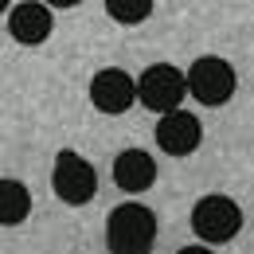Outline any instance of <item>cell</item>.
<instances>
[{"instance_id": "cell-3", "label": "cell", "mask_w": 254, "mask_h": 254, "mask_svg": "<svg viewBox=\"0 0 254 254\" xmlns=\"http://www.w3.org/2000/svg\"><path fill=\"white\" fill-rule=\"evenodd\" d=\"M191 231L211 247V243H231L243 231V207L231 195H203L191 207Z\"/></svg>"}, {"instance_id": "cell-6", "label": "cell", "mask_w": 254, "mask_h": 254, "mask_svg": "<svg viewBox=\"0 0 254 254\" xmlns=\"http://www.w3.org/2000/svg\"><path fill=\"white\" fill-rule=\"evenodd\" d=\"M90 102L102 114H126L137 102V78H129L122 66H102L90 78Z\"/></svg>"}, {"instance_id": "cell-13", "label": "cell", "mask_w": 254, "mask_h": 254, "mask_svg": "<svg viewBox=\"0 0 254 254\" xmlns=\"http://www.w3.org/2000/svg\"><path fill=\"white\" fill-rule=\"evenodd\" d=\"M47 8H74V4H82V0H43Z\"/></svg>"}, {"instance_id": "cell-12", "label": "cell", "mask_w": 254, "mask_h": 254, "mask_svg": "<svg viewBox=\"0 0 254 254\" xmlns=\"http://www.w3.org/2000/svg\"><path fill=\"white\" fill-rule=\"evenodd\" d=\"M176 254H215L207 243H199V247H184V251H176Z\"/></svg>"}, {"instance_id": "cell-8", "label": "cell", "mask_w": 254, "mask_h": 254, "mask_svg": "<svg viewBox=\"0 0 254 254\" xmlns=\"http://www.w3.org/2000/svg\"><path fill=\"white\" fill-rule=\"evenodd\" d=\"M8 32L24 47H39V43H47V35L55 32V16H51V8L43 0H24L8 16Z\"/></svg>"}, {"instance_id": "cell-10", "label": "cell", "mask_w": 254, "mask_h": 254, "mask_svg": "<svg viewBox=\"0 0 254 254\" xmlns=\"http://www.w3.org/2000/svg\"><path fill=\"white\" fill-rule=\"evenodd\" d=\"M32 215V191L24 180H0V227H16Z\"/></svg>"}, {"instance_id": "cell-7", "label": "cell", "mask_w": 254, "mask_h": 254, "mask_svg": "<svg viewBox=\"0 0 254 254\" xmlns=\"http://www.w3.org/2000/svg\"><path fill=\"white\" fill-rule=\"evenodd\" d=\"M199 141H203V126L191 118L188 110H172V114H164L157 126V145L160 153H168V157H188L199 149Z\"/></svg>"}, {"instance_id": "cell-9", "label": "cell", "mask_w": 254, "mask_h": 254, "mask_svg": "<svg viewBox=\"0 0 254 254\" xmlns=\"http://www.w3.org/2000/svg\"><path fill=\"white\" fill-rule=\"evenodd\" d=\"M153 180H157V160L149 157L145 149L118 153V160H114V184L122 191H145V188H153Z\"/></svg>"}, {"instance_id": "cell-4", "label": "cell", "mask_w": 254, "mask_h": 254, "mask_svg": "<svg viewBox=\"0 0 254 254\" xmlns=\"http://www.w3.org/2000/svg\"><path fill=\"white\" fill-rule=\"evenodd\" d=\"M184 78H188V94L195 98V102H203V106H223V102H231L235 86H239L235 66L227 63V59H219V55H199Z\"/></svg>"}, {"instance_id": "cell-2", "label": "cell", "mask_w": 254, "mask_h": 254, "mask_svg": "<svg viewBox=\"0 0 254 254\" xmlns=\"http://www.w3.org/2000/svg\"><path fill=\"white\" fill-rule=\"evenodd\" d=\"M184 98H188V78H184L172 63H153L141 78H137V102L149 106V110L160 114V118L172 114V110H180Z\"/></svg>"}, {"instance_id": "cell-1", "label": "cell", "mask_w": 254, "mask_h": 254, "mask_svg": "<svg viewBox=\"0 0 254 254\" xmlns=\"http://www.w3.org/2000/svg\"><path fill=\"white\" fill-rule=\"evenodd\" d=\"M157 243V215L153 207L129 199L118 203L106 219V247L110 254H149Z\"/></svg>"}, {"instance_id": "cell-14", "label": "cell", "mask_w": 254, "mask_h": 254, "mask_svg": "<svg viewBox=\"0 0 254 254\" xmlns=\"http://www.w3.org/2000/svg\"><path fill=\"white\" fill-rule=\"evenodd\" d=\"M8 4H12V0H0V12H4V8H8Z\"/></svg>"}, {"instance_id": "cell-11", "label": "cell", "mask_w": 254, "mask_h": 254, "mask_svg": "<svg viewBox=\"0 0 254 254\" xmlns=\"http://www.w3.org/2000/svg\"><path fill=\"white\" fill-rule=\"evenodd\" d=\"M106 12L118 24H145L153 16V0H106Z\"/></svg>"}, {"instance_id": "cell-5", "label": "cell", "mask_w": 254, "mask_h": 254, "mask_svg": "<svg viewBox=\"0 0 254 254\" xmlns=\"http://www.w3.org/2000/svg\"><path fill=\"white\" fill-rule=\"evenodd\" d=\"M51 188L55 195L70 203V207H82V203H90L98 191V172L94 164L86 157H78V153H70L63 149L59 157H55V168H51Z\"/></svg>"}]
</instances>
